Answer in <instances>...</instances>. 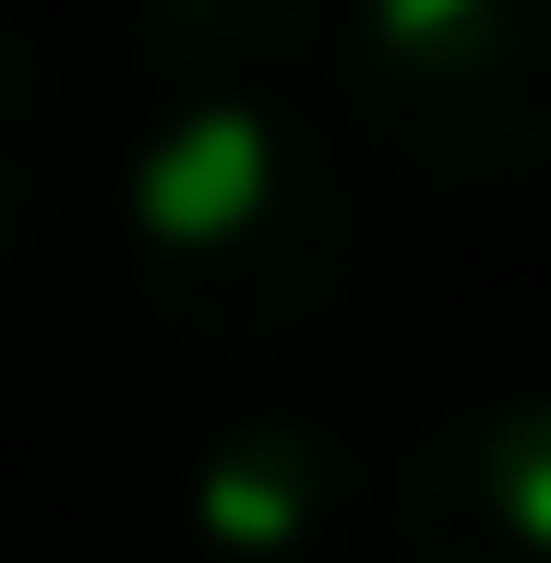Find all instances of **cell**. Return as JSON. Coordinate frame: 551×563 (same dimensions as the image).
Returning a JSON list of instances; mask_svg holds the SVG:
<instances>
[{
  "label": "cell",
  "instance_id": "6da1fadb",
  "mask_svg": "<svg viewBox=\"0 0 551 563\" xmlns=\"http://www.w3.org/2000/svg\"><path fill=\"white\" fill-rule=\"evenodd\" d=\"M120 264L205 360H288L360 288V180L300 97H156L120 168Z\"/></svg>",
  "mask_w": 551,
  "mask_h": 563
},
{
  "label": "cell",
  "instance_id": "7a4b0ae2",
  "mask_svg": "<svg viewBox=\"0 0 551 563\" xmlns=\"http://www.w3.org/2000/svg\"><path fill=\"white\" fill-rule=\"evenodd\" d=\"M324 73L360 144L432 205L551 180V0H348Z\"/></svg>",
  "mask_w": 551,
  "mask_h": 563
},
{
  "label": "cell",
  "instance_id": "8992f818",
  "mask_svg": "<svg viewBox=\"0 0 551 563\" xmlns=\"http://www.w3.org/2000/svg\"><path fill=\"white\" fill-rule=\"evenodd\" d=\"M73 156H85V109L73 73L48 60V36L0 0V264H24L60 205H73Z\"/></svg>",
  "mask_w": 551,
  "mask_h": 563
},
{
  "label": "cell",
  "instance_id": "277c9868",
  "mask_svg": "<svg viewBox=\"0 0 551 563\" xmlns=\"http://www.w3.org/2000/svg\"><path fill=\"white\" fill-rule=\"evenodd\" d=\"M348 0H109L120 48L156 97H300Z\"/></svg>",
  "mask_w": 551,
  "mask_h": 563
},
{
  "label": "cell",
  "instance_id": "3957f363",
  "mask_svg": "<svg viewBox=\"0 0 551 563\" xmlns=\"http://www.w3.org/2000/svg\"><path fill=\"white\" fill-rule=\"evenodd\" d=\"M408 563H551V396H455L396 455Z\"/></svg>",
  "mask_w": 551,
  "mask_h": 563
},
{
  "label": "cell",
  "instance_id": "5b68a950",
  "mask_svg": "<svg viewBox=\"0 0 551 563\" xmlns=\"http://www.w3.org/2000/svg\"><path fill=\"white\" fill-rule=\"evenodd\" d=\"M348 516V444L324 420H228L192 467V528L228 563H300Z\"/></svg>",
  "mask_w": 551,
  "mask_h": 563
}]
</instances>
